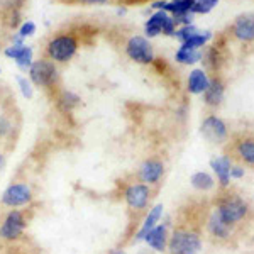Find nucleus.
<instances>
[{
	"instance_id": "72a5a7b5",
	"label": "nucleus",
	"mask_w": 254,
	"mask_h": 254,
	"mask_svg": "<svg viewBox=\"0 0 254 254\" xmlns=\"http://www.w3.org/2000/svg\"><path fill=\"white\" fill-rule=\"evenodd\" d=\"M117 254H126V253H117Z\"/></svg>"
},
{
	"instance_id": "39448f33",
	"label": "nucleus",
	"mask_w": 254,
	"mask_h": 254,
	"mask_svg": "<svg viewBox=\"0 0 254 254\" xmlns=\"http://www.w3.org/2000/svg\"><path fill=\"white\" fill-rule=\"evenodd\" d=\"M126 55L139 64H149L154 61L153 46L144 36H132L126 43Z\"/></svg>"
},
{
	"instance_id": "7c9ffc66",
	"label": "nucleus",
	"mask_w": 254,
	"mask_h": 254,
	"mask_svg": "<svg viewBox=\"0 0 254 254\" xmlns=\"http://www.w3.org/2000/svg\"><path fill=\"white\" fill-rule=\"evenodd\" d=\"M76 2L83 3V5H104L109 0H76Z\"/></svg>"
},
{
	"instance_id": "bb28decb",
	"label": "nucleus",
	"mask_w": 254,
	"mask_h": 254,
	"mask_svg": "<svg viewBox=\"0 0 254 254\" xmlns=\"http://www.w3.org/2000/svg\"><path fill=\"white\" fill-rule=\"evenodd\" d=\"M196 32H198V29L193 26V24H188V26H182L180 29H176L175 32V36H176V39L180 41V43H185V41H188L191 38V36H195Z\"/></svg>"
},
{
	"instance_id": "4468645a",
	"label": "nucleus",
	"mask_w": 254,
	"mask_h": 254,
	"mask_svg": "<svg viewBox=\"0 0 254 254\" xmlns=\"http://www.w3.org/2000/svg\"><path fill=\"white\" fill-rule=\"evenodd\" d=\"M208 83H210V80L203 69H193L188 76V92L193 95H200L208 88Z\"/></svg>"
},
{
	"instance_id": "f257e3e1",
	"label": "nucleus",
	"mask_w": 254,
	"mask_h": 254,
	"mask_svg": "<svg viewBox=\"0 0 254 254\" xmlns=\"http://www.w3.org/2000/svg\"><path fill=\"white\" fill-rule=\"evenodd\" d=\"M78 48V38L71 32H63V34L49 39V43L46 44V56L48 60L55 61V63H68L76 55Z\"/></svg>"
},
{
	"instance_id": "c756f323",
	"label": "nucleus",
	"mask_w": 254,
	"mask_h": 254,
	"mask_svg": "<svg viewBox=\"0 0 254 254\" xmlns=\"http://www.w3.org/2000/svg\"><path fill=\"white\" fill-rule=\"evenodd\" d=\"M12 130V122L5 116H0V139L9 136Z\"/></svg>"
},
{
	"instance_id": "a211bd4d",
	"label": "nucleus",
	"mask_w": 254,
	"mask_h": 254,
	"mask_svg": "<svg viewBox=\"0 0 254 254\" xmlns=\"http://www.w3.org/2000/svg\"><path fill=\"white\" fill-rule=\"evenodd\" d=\"M195 5V0H171V2H166L163 10L171 14V17H180V15L187 14V12H191Z\"/></svg>"
},
{
	"instance_id": "cd10ccee",
	"label": "nucleus",
	"mask_w": 254,
	"mask_h": 254,
	"mask_svg": "<svg viewBox=\"0 0 254 254\" xmlns=\"http://www.w3.org/2000/svg\"><path fill=\"white\" fill-rule=\"evenodd\" d=\"M17 83H19V90L20 93H22L24 98H32V95H34V85H32L31 80H27L26 76H17Z\"/></svg>"
},
{
	"instance_id": "2f4dec72",
	"label": "nucleus",
	"mask_w": 254,
	"mask_h": 254,
	"mask_svg": "<svg viewBox=\"0 0 254 254\" xmlns=\"http://www.w3.org/2000/svg\"><path fill=\"white\" fill-rule=\"evenodd\" d=\"M231 176H232V178H243V176H244V170H243V168H239V166L231 168Z\"/></svg>"
},
{
	"instance_id": "f3484780",
	"label": "nucleus",
	"mask_w": 254,
	"mask_h": 254,
	"mask_svg": "<svg viewBox=\"0 0 254 254\" xmlns=\"http://www.w3.org/2000/svg\"><path fill=\"white\" fill-rule=\"evenodd\" d=\"M210 166L217 173L220 185L227 187L229 182H231V161H229V158H214L210 161Z\"/></svg>"
},
{
	"instance_id": "0eeeda50",
	"label": "nucleus",
	"mask_w": 254,
	"mask_h": 254,
	"mask_svg": "<svg viewBox=\"0 0 254 254\" xmlns=\"http://www.w3.org/2000/svg\"><path fill=\"white\" fill-rule=\"evenodd\" d=\"M151 196V190L146 183H132L126 188L124 191V198L126 203L134 210H142V208L147 207V202H149Z\"/></svg>"
},
{
	"instance_id": "20e7f679",
	"label": "nucleus",
	"mask_w": 254,
	"mask_h": 254,
	"mask_svg": "<svg viewBox=\"0 0 254 254\" xmlns=\"http://www.w3.org/2000/svg\"><path fill=\"white\" fill-rule=\"evenodd\" d=\"M170 254H196L202 249V241L195 232L176 231L168 243Z\"/></svg>"
},
{
	"instance_id": "dca6fc26",
	"label": "nucleus",
	"mask_w": 254,
	"mask_h": 254,
	"mask_svg": "<svg viewBox=\"0 0 254 254\" xmlns=\"http://www.w3.org/2000/svg\"><path fill=\"white\" fill-rule=\"evenodd\" d=\"M203 100H205L207 105L210 107H217L220 102L224 100V85L220 80H210L208 83V88L203 92Z\"/></svg>"
},
{
	"instance_id": "aec40b11",
	"label": "nucleus",
	"mask_w": 254,
	"mask_h": 254,
	"mask_svg": "<svg viewBox=\"0 0 254 254\" xmlns=\"http://www.w3.org/2000/svg\"><path fill=\"white\" fill-rule=\"evenodd\" d=\"M80 100H81V98L76 95L75 92L63 90V92L60 93V97H58V100H56V102H58V107H60L61 112H71V110L80 104Z\"/></svg>"
},
{
	"instance_id": "6e6552de",
	"label": "nucleus",
	"mask_w": 254,
	"mask_h": 254,
	"mask_svg": "<svg viewBox=\"0 0 254 254\" xmlns=\"http://www.w3.org/2000/svg\"><path fill=\"white\" fill-rule=\"evenodd\" d=\"M217 214L220 215V219H222L225 224L231 225V224L237 222V220H241L246 214H248V205H246L243 200L232 198V200L224 202L219 210H217Z\"/></svg>"
},
{
	"instance_id": "f8f14e48",
	"label": "nucleus",
	"mask_w": 254,
	"mask_h": 254,
	"mask_svg": "<svg viewBox=\"0 0 254 254\" xmlns=\"http://www.w3.org/2000/svg\"><path fill=\"white\" fill-rule=\"evenodd\" d=\"M170 17V14L165 10H156L149 19L146 20L144 24V32L147 38H156L163 32V27H165L166 19Z\"/></svg>"
},
{
	"instance_id": "7ed1b4c3",
	"label": "nucleus",
	"mask_w": 254,
	"mask_h": 254,
	"mask_svg": "<svg viewBox=\"0 0 254 254\" xmlns=\"http://www.w3.org/2000/svg\"><path fill=\"white\" fill-rule=\"evenodd\" d=\"M27 227V219L22 210L19 208H10L7 215L3 217L2 224H0V239L7 241V243H14L22 237L24 231Z\"/></svg>"
},
{
	"instance_id": "b1692460",
	"label": "nucleus",
	"mask_w": 254,
	"mask_h": 254,
	"mask_svg": "<svg viewBox=\"0 0 254 254\" xmlns=\"http://www.w3.org/2000/svg\"><path fill=\"white\" fill-rule=\"evenodd\" d=\"M212 38V34L210 32H205V34H202V32H196L195 36H191L190 39L185 41V43L182 44V46H185V48H191V49H200L202 46H205L207 44V41Z\"/></svg>"
},
{
	"instance_id": "393cba45",
	"label": "nucleus",
	"mask_w": 254,
	"mask_h": 254,
	"mask_svg": "<svg viewBox=\"0 0 254 254\" xmlns=\"http://www.w3.org/2000/svg\"><path fill=\"white\" fill-rule=\"evenodd\" d=\"M237 149H239V154H241V158H243L244 161H248L249 165H254V142L243 141Z\"/></svg>"
},
{
	"instance_id": "1a4fd4ad",
	"label": "nucleus",
	"mask_w": 254,
	"mask_h": 254,
	"mask_svg": "<svg viewBox=\"0 0 254 254\" xmlns=\"http://www.w3.org/2000/svg\"><path fill=\"white\" fill-rule=\"evenodd\" d=\"M202 134L210 142H222L227 137V127L219 117L210 116L202 122Z\"/></svg>"
},
{
	"instance_id": "412c9836",
	"label": "nucleus",
	"mask_w": 254,
	"mask_h": 254,
	"mask_svg": "<svg viewBox=\"0 0 254 254\" xmlns=\"http://www.w3.org/2000/svg\"><path fill=\"white\" fill-rule=\"evenodd\" d=\"M208 229L210 232L217 237H227L229 236V225L220 219V215L214 212V215L210 217V222H208Z\"/></svg>"
},
{
	"instance_id": "2eb2a0df",
	"label": "nucleus",
	"mask_w": 254,
	"mask_h": 254,
	"mask_svg": "<svg viewBox=\"0 0 254 254\" xmlns=\"http://www.w3.org/2000/svg\"><path fill=\"white\" fill-rule=\"evenodd\" d=\"M161 215H163V205H161V203H158V205H154L153 208H151L149 214H147V217L144 219V224H142V227L139 229V232L136 234V241H144L147 232L158 225Z\"/></svg>"
},
{
	"instance_id": "9b49d317",
	"label": "nucleus",
	"mask_w": 254,
	"mask_h": 254,
	"mask_svg": "<svg viewBox=\"0 0 254 254\" xmlns=\"http://www.w3.org/2000/svg\"><path fill=\"white\" fill-rule=\"evenodd\" d=\"M232 32L239 41H244V43H249V41H254V15H243L234 22V27H232Z\"/></svg>"
},
{
	"instance_id": "423d86ee",
	"label": "nucleus",
	"mask_w": 254,
	"mask_h": 254,
	"mask_svg": "<svg viewBox=\"0 0 254 254\" xmlns=\"http://www.w3.org/2000/svg\"><path fill=\"white\" fill-rule=\"evenodd\" d=\"M32 198H34L32 188L27 183H12L2 193V205L9 208H19L24 205H29Z\"/></svg>"
},
{
	"instance_id": "4be33fe9",
	"label": "nucleus",
	"mask_w": 254,
	"mask_h": 254,
	"mask_svg": "<svg viewBox=\"0 0 254 254\" xmlns=\"http://www.w3.org/2000/svg\"><path fill=\"white\" fill-rule=\"evenodd\" d=\"M191 185H193L196 190L207 191L214 187V178L208 173H205V171H198V173H195L191 176Z\"/></svg>"
},
{
	"instance_id": "473e14b6",
	"label": "nucleus",
	"mask_w": 254,
	"mask_h": 254,
	"mask_svg": "<svg viewBox=\"0 0 254 254\" xmlns=\"http://www.w3.org/2000/svg\"><path fill=\"white\" fill-rule=\"evenodd\" d=\"M3 166H5V156H3V154L0 153V173L3 171Z\"/></svg>"
},
{
	"instance_id": "f03ea898",
	"label": "nucleus",
	"mask_w": 254,
	"mask_h": 254,
	"mask_svg": "<svg viewBox=\"0 0 254 254\" xmlns=\"http://www.w3.org/2000/svg\"><path fill=\"white\" fill-rule=\"evenodd\" d=\"M58 78H60L58 66L51 60H38L29 68V80L36 87L51 88L58 83Z\"/></svg>"
},
{
	"instance_id": "f704fd0d",
	"label": "nucleus",
	"mask_w": 254,
	"mask_h": 254,
	"mask_svg": "<svg viewBox=\"0 0 254 254\" xmlns=\"http://www.w3.org/2000/svg\"><path fill=\"white\" fill-rule=\"evenodd\" d=\"M0 73H2V69H0Z\"/></svg>"
},
{
	"instance_id": "ddd939ff",
	"label": "nucleus",
	"mask_w": 254,
	"mask_h": 254,
	"mask_svg": "<svg viewBox=\"0 0 254 254\" xmlns=\"http://www.w3.org/2000/svg\"><path fill=\"white\" fill-rule=\"evenodd\" d=\"M144 241L154 251H165L166 249V243H168V236H166V225H156L154 229H151L146 234Z\"/></svg>"
},
{
	"instance_id": "a878e982",
	"label": "nucleus",
	"mask_w": 254,
	"mask_h": 254,
	"mask_svg": "<svg viewBox=\"0 0 254 254\" xmlns=\"http://www.w3.org/2000/svg\"><path fill=\"white\" fill-rule=\"evenodd\" d=\"M219 3V0H195V5L191 12L193 14H208Z\"/></svg>"
},
{
	"instance_id": "c85d7f7f",
	"label": "nucleus",
	"mask_w": 254,
	"mask_h": 254,
	"mask_svg": "<svg viewBox=\"0 0 254 254\" xmlns=\"http://www.w3.org/2000/svg\"><path fill=\"white\" fill-rule=\"evenodd\" d=\"M34 32H36V24L32 22V20H26V22H22V26L19 27L17 34L22 39H26V38H31Z\"/></svg>"
},
{
	"instance_id": "6ab92c4d",
	"label": "nucleus",
	"mask_w": 254,
	"mask_h": 254,
	"mask_svg": "<svg viewBox=\"0 0 254 254\" xmlns=\"http://www.w3.org/2000/svg\"><path fill=\"white\" fill-rule=\"evenodd\" d=\"M175 60L182 64H195L202 60V53H200V49H191V48L182 46L178 51H176Z\"/></svg>"
},
{
	"instance_id": "9d476101",
	"label": "nucleus",
	"mask_w": 254,
	"mask_h": 254,
	"mask_svg": "<svg viewBox=\"0 0 254 254\" xmlns=\"http://www.w3.org/2000/svg\"><path fill=\"white\" fill-rule=\"evenodd\" d=\"M163 173H165V166H163L161 161L158 159H147V161L142 163L141 170H139V178L144 183H149V185H154L161 180Z\"/></svg>"
},
{
	"instance_id": "5701e85b",
	"label": "nucleus",
	"mask_w": 254,
	"mask_h": 254,
	"mask_svg": "<svg viewBox=\"0 0 254 254\" xmlns=\"http://www.w3.org/2000/svg\"><path fill=\"white\" fill-rule=\"evenodd\" d=\"M14 61L20 69H27V71H29V68L32 66V63H34V51H32V48L24 46L22 51L19 53V56Z\"/></svg>"
}]
</instances>
